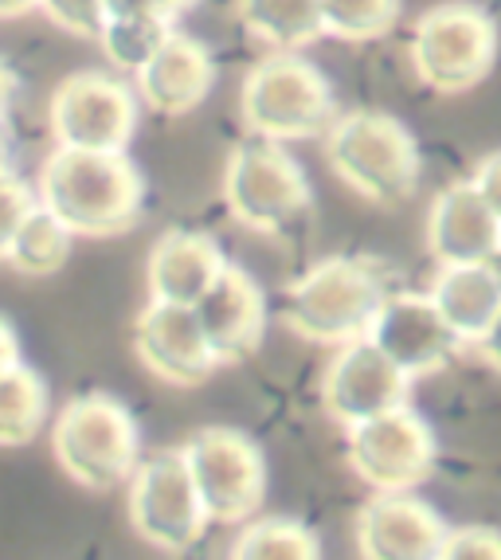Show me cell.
Masks as SVG:
<instances>
[{
  "mask_svg": "<svg viewBox=\"0 0 501 560\" xmlns=\"http://www.w3.org/2000/svg\"><path fill=\"white\" fill-rule=\"evenodd\" d=\"M130 341L145 373L158 376L168 388H200L220 369V357L208 346L196 306L149 299L145 310L133 318Z\"/></svg>",
  "mask_w": 501,
  "mask_h": 560,
  "instance_id": "cell-13",
  "label": "cell"
},
{
  "mask_svg": "<svg viewBox=\"0 0 501 560\" xmlns=\"http://www.w3.org/2000/svg\"><path fill=\"white\" fill-rule=\"evenodd\" d=\"M16 86H20L16 71H12V67L0 59V121L9 118V106H12V98H16Z\"/></svg>",
  "mask_w": 501,
  "mask_h": 560,
  "instance_id": "cell-34",
  "label": "cell"
},
{
  "mask_svg": "<svg viewBox=\"0 0 501 560\" xmlns=\"http://www.w3.org/2000/svg\"><path fill=\"white\" fill-rule=\"evenodd\" d=\"M212 525H243L267 502V458L240 428H200L180 447Z\"/></svg>",
  "mask_w": 501,
  "mask_h": 560,
  "instance_id": "cell-9",
  "label": "cell"
},
{
  "mask_svg": "<svg viewBox=\"0 0 501 560\" xmlns=\"http://www.w3.org/2000/svg\"><path fill=\"white\" fill-rule=\"evenodd\" d=\"M428 294L439 314L451 322L463 346H478L501 310V267L493 262H463V267H439Z\"/></svg>",
  "mask_w": 501,
  "mask_h": 560,
  "instance_id": "cell-20",
  "label": "cell"
},
{
  "mask_svg": "<svg viewBox=\"0 0 501 560\" xmlns=\"http://www.w3.org/2000/svg\"><path fill=\"white\" fill-rule=\"evenodd\" d=\"M235 560H317L322 541L294 517H250L232 541Z\"/></svg>",
  "mask_w": 501,
  "mask_h": 560,
  "instance_id": "cell-25",
  "label": "cell"
},
{
  "mask_svg": "<svg viewBox=\"0 0 501 560\" xmlns=\"http://www.w3.org/2000/svg\"><path fill=\"white\" fill-rule=\"evenodd\" d=\"M196 0H106V12H145V16L177 20L180 12L193 9Z\"/></svg>",
  "mask_w": 501,
  "mask_h": 560,
  "instance_id": "cell-31",
  "label": "cell"
},
{
  "mask_svg": "<svg viewBox=\"0 0 501 560\" xmlns=\"http://www.w3.org/2000/svg\"><path fill=\"white\" fill-rule=\"evenodd\" d=\"M20 364V337L9 318H0V376Z\"/></svg>",
  "mask_w": 501,
  "mask_h": 560,
  "instance_id": "cell-33",
  "label": "cell"
},
{
  "mask_svg": "<svg viewBox=\"0 0 501 560\" xmlns=\"http://www.w3.org/2000/svg\"><path fill=\"white\" fill-rule=\"evenodd\" d=\"M39 12L74 39H98L106 24V0H39Z\"/></svg>",
  "mask_w": 501,
  "mask_h": 560,
  "instance_id": "cell-27",
  "label": "cell"
},
{
  "mask_svg": "<svg viewBox=\"0 0 501 560\" xmlns=\"http://www.w3.org/2000/svg\"><path fill=\"white\" fill-rule=\"evenodd\" d=\"M196 318L220 364H240L263 349L267 337V294L250 271L228 262V271L196 302Z\"/></svg>",
  "mask_w": 501,
  "mask_h": 560,
  "instance_id": "cell-17",
  "label": "cell"
},
{
  "mask_svg": "<svg viewBox=\"0 0 501 560\" xmlns=\"http://www.w3.org/2000/svg\"><path fill=\"white\" fill-rule=\"evenodd\" d=\"M133 79L141 103L158 118H185L208 103L215 86V59L200 39L173 32V39L141 71H133Z\"/></svg>",
  "mask_w": 501,
  "mask_h": 560,
  "instance_id": "cell-19",
  "label": "cell"
},
{
  "mask_svg": "<svg viewBox=\"0 0 501 560\" xmlns=\"http://www.w3.org/2000/svg\"><path fill=\"white\" fill-rule=\"evenodd\" d=\"M443 560H501V529L493 525H458L446 533Z\"/></svg>",
  "mask_w": 501,
  "mask_h": 560,
  "instance_id": "cell-29",
  "label": "cell"
},
{
  "mask_svg": "<svg viewBox=\"0 0 501 560\" xmlns=\"http://www.w3.org/2000/svg\"><path fill=\"white\" fill-rule=\"evenodd\" d=\"M428 255L439 267L501 259V220L474 180H455L435 192L423 224Z\"/></svg>",
  "mask_w": 501,
  "mask_h": 560,
  "instance_id": "cell-16",
  "label": "cell"
},
{
  "mask_svg": "<svg viewBox=\"0 0 501 560\" xmlns=\"http://www.w3.org/2000/svg\"><path fill=\"white\" fill-rule=\"evenodd\" d=\"M240 121L250 138L306 141L325 138L337 121V94L322 67L302 51H270L240 83Z\"/></svg>",
  "mask_w": 501,
  "mask_h": 560,
  "instance_id": "cell-4",
  "label": "cell"
},
{
  "mask_svg": "<svg viewBox=\"0 0 501 560\" xmlns=\"http://www.w3.org/2000/svg\"><path fill=\"white\" fill-rule=\"evenodd\" d=\"M325 20V36L341 44H372L392 36L404 16V0H317Z\"/></svg>",
  "mask_w": 501,
  "mask_h": 560,
  "instance_id": "cell-26",
  "label": "cell"
},
{
  "mask_svg": "<svg viewBox=\"0 0 501 560\" xmlns=\"http://www.w3.org/2000/svg\"><path fill=\"white\" fill-rule=\"evenodd\" d=\"M39 9V0H0V20H20Z\"/></svg>",
  "mask_w": 501,
  "mask_h": 560,
  "instance_id": "cell-35",
  "label": "cell"
},
{
  "mask_svg": "<svg viewBox=\"0 0 501 560\" xmlns=\"http://www.w3.org/2000/svg\"><path fill=\"white\" fill-rule=\"evenodd\" d=\"M39 205L56 212L71 235L110 240L138 228L145 212V173L130 153L56 150L39 165Z\"/></svg>",
  "mask_w": 501,
  "mask_h": 560,
  "instance_id": "cell-1",
  "label": "cell"
},
{
  "mask_svg": "<svg viewBox=\"0 0 501 560\" xmlns=\"http://www.w3.org/2000/svg\"><path fill=\"white\" fill-rule=\"evenodd\" d=\"M478 357H482L486 364H490L493 373H501V310H498V318H493V326L482 334V341H478Z\"/></svg>",
  "mask_w": 501,
  "mask_h": 560,
  "instance_id": "cell-32",
  "label": "cell"
},
{
  "mask_svg": "<svg viewBox=\"0 0 501 560\" xmlns=\"http://www.w3.org/2000/svg\"><path fill=\"white\" fill-rule=\"evenodd\" d=\"M67 255H71V232H67L56 212L36 205L28 212V220L20 224L4 262L24 279H51V275L63 271Z\"/></svg>",
  "mask_w": 501,
  "mask_h": 560,
  "instance_id": "cell-23",
  "label": "cell"
},
{
  "mask_svg": "<svg viewBox=\"0 0 501 560\" xmlns=\"http://www.w3.org/2000/svg\"><path fill=\"white\" fill-rule=\"evenodd\" d=\"M369 341L384 349L411 381L443 373L463 349V337L439 314L428 290L423 294L419 290H392L384 306L376 310V318H372Z\"/></svg>",
  "mask_w": 501,
  "mask_h": 560,
  "instance_id": "cell-14",
  "label": "cell"
},
{
  "mask_svg": "<svg viewBox=\"0 0 501 560\" xmlns=\"http://www.w3.org/2000/svg\"><path fill=\"white\" fill-rule=\"evenodd\" d=\"M138 98L141 94L110 71H74L47 103L51 141L63 150L126 153L138 130Z\"/></svg>",
  "mask_w": 501,
  "mask_h": 560,
  "instance_id": "cell-10",
  "label": "cell"
},
{
  "mask_svg": "<svg viewBox=\"0 0 501 560\" xmlns=\"http://www.w3.org/2000/svg\"><path fill=\"white\" fill-rule=\"evenodd\" d=\"M388 294L392 290L376 262L329 255L287 287L282 322L310 346H349L357 337H369L372 318Z\"/></svg>",
  "mask_w": 501,
  "mask_h": 560,
  "instance_id": "cell-3",
  "label": "cell"
},
{
  "mask_svg": "<svg viewBox=\"0 0 501 560\" xmlns=\"http://www.w3.org/2000/svg\"><path fill=\"white\" fill-rule=\"evenodd\" d=\"M411 376L376 349L369 337H357L349 346H337L334 361L322 376V408L337 428H357L376 420L384 411L411 404Z\"/></svg>",
  "mask_w": 501,
  "mask_h": 560,
  "instance_id": "cell-12",
  "label": "cell"
},
{
  "mask_svg": "<svg viewBox=\"0 0 501 560\" xmlns=\"http://www.w3.org/2000/svg\"><path fill=\"white\" fill-rule=\"evenodd\" d=\"M439 443L411 404L345 431V463L372 490H416L431 478Z\"/></svg>",
  "mask_w": 501,
  "mask_h": 560,
  "instance_id": "cell-11",
  "label": "cell"
},
{
  "mask_svg": "<svg viewBox=\"0 0 501 560\" xmlns=\"http://www.w3.org/2000/svg\"><path fill=\"white\" fill-rule=\"evenodd\" d=\"M173 39V20L145 12H106V24L94 44L103 47L114 71H141Z\"/></svg>",
  "mask_w": 501,
  "mask_h": 560,
  "instance_id": "cell-24",
  "label": "cell"
},
{
  "mask_svg": "<svg viewBox=\"0 0 501 560\" xmlns=\"http://www.w3.org/2000/svg\"><path fill=\"white\" fill-rule=\"evenodd\" d=\"M39 205V192H32V185L20 173H0V262L9 255L12 240H16L20 224L28 220V212Z\"/></svg>",
  "mask_w": 501,
  "mask_h": 560,
  "instance_id": "cell-28",
  "label": "cell"
},
{
  "mask_svg": "<svg viewBox=\"0 0 501 560\" xmlns=\"http://www.w3.org/2000/svg\"><path fill=\"white\" fill-rule=\"evenodd\" d=\"M223 205L255 235H287L314 212V188L282 141L250 138L223 161Z\"/></svg>",
  "mask_w": 501,
  "mask_h": 560,
  "instance_id": "cell-6",
  "label": "cell"
},
{
  "mask_svg": "<svg viewBox=\"0 0 501 560\" xmlns=\"http://www.w3.org/2000/svg\"><path fill=\"white\" fill-rule=\"evenodd\" d=\"M51 455L74 486L106 494L130 486L141 463V431L133 411L110 393H83L59 408L51 423Z\"/></svg>",
  "mask_w": 501,
  "mask_h": 560,
  "instance_id": "cell-5",
  "label": "cell"
},
{
  "mask_svg": "<svg viewBox=\"0 0 501 560\" xmlns=\"http://www.w3.org/2000/svg\"><path fill=\"white\" fill-rule=\"evenodd\" d=\"M47 408H51V396L44 376L24 361L9 369L0 376V447H28L44 431Z\"/></svg>",
  "mask_w": 501,
  "mask_h": 560,
  "instance_id": "cell-22",
  "label": "cell"
},
{
  "mask_svg": "<svg viewBox=\"0 0 501 560\" xmlns=\"http://www.w3.org/2000/svg\"><path fill=\"white\" fill-rule=\"evenodd\" d=\"M498 20L478 4H435L411 28V67L428 91L455 98L490 79L498 63Z\"/></svg>",
  "mask_w": 501,
  "mask_h": 560,
  "instance_id": "cell-7",
  "label": "cell"
},
{
  "mask_svg": "<svg viewBox=\"0 0 501 560\" xmlns=\"http://www.w3.org/2000/svg\"><path fill=\"white\" fill-rule=\"evenodd\" d=\"M240 24L270 51H302L325 36L317 0H240Z\"/></svg>",
  "mask_w": 501,
  "mask_h": 560,
  "instance_id": "cell-21",
  "label": "cell"
},
{
  "mask_svg": "<svg viewBox=\"0 0 501 560\" xmlns=\"http://www.w3.org/2000/svg\"><path fill=\"white\" fill-rule=\"evenodd\" d=\"M474 185H478V192L486 197V205L498 212V220H501V150H493V153H486L478 165H474Z\"/></svg>",
  "mask_w": 501,
  "mask_h": 560,
  "instance_id": "cell-30",
  "label": "cell"
},
{
  "mask_svg": "<svg viewBox=\"0 0 501 560\" xmlns=\"http://www.w3.org/2000/svg\"><path fill=\"white\" fill-rule=\"evenodd\" d=\"M12 168V133H9V126L0 121V173H9Z\"/></svg>",
  "mask_w": 501,
  "mask_h": 560,
  "instance_id": "cell-36",
  "label": "cell"
},
{
  "mask_svg": "<svg viewBox=\"0 0 501 560\" xmlns=\"http://www.w3.org/2000/svg\"><path fill=\"white\" fill-rule=\"evenodd\" d=\"M126 517L149 549L168 552V557H185L205 541L212 517H208L205 498L196 490L180 447L138 463L130 490H126Z\"/></svg>",
  "mask_w": 501,
  "mask_h": 560,
  "instance_id": "cell-8",
  "label": "cell"
},
{
  "mask_svg": "<svg viewBox=\"0 0 501 560\" xmlns=\"http://www.w3.org/2000/svg\"><path fill=\"white\" fill-rule=\"evenodd\" d=\"M451 525L411 490H376L357 510L353 541L364 560H443Z\"/></svg>",
  "mask_w": 501,
  "mask_h": 560,
  "instance_id": "cell-15",
  "label": "cell"
},
{
  "mask_svg": "<svg viewBox=\"0 0 501 560\" xmlns=\"http://www.w3.org/2000/svg\"><path fill=\"white\" fill-rule=\"evenodd\" d=\"M325 161L334 177L376 208H399L423 177L416 133L384 110H349L325 130Z\"/></svg>",
  "mask_w": 501,
  "mask_h": 560,
  "instance_id": "cell-2",
  "label": "cell"
},
{
  "mask_svg": "<svg viewBox=\"0 0 501 560\" xmlns=\"http://www.w3.org/2000/svg\"><path fill=\"white\" fill-rule=\"evenodd\" d=\"M223 271H228V255L215 235L193 232V228H168L149 247L145 290L153 302L196 306Z\"/></svg>",
  "mask_w": 501,
  "mask_h": 560,
  "instance_id": "cell-18",
  "label": "cell"
}]
</instances>
